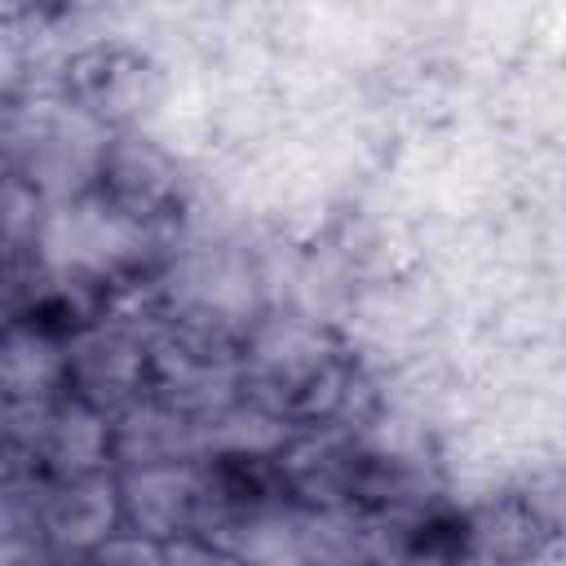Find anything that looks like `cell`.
Here are the masks:
<instances>
[{"instance_id":"1","label":"cell","mask_w":566,"mask_h":566,"mask_svg":"<svg viewBox=\"0 0 566 566\" xmlns=\"http://www.w3.org/2000/svg\"><path fill=\"white\" fill-rule=\"evenodd\" d=\"M358 358L310 314H261L239 354V402L296 429H318L336 416Z\"/></svg>"},{"instance_id":"2","label":"cell","mask_w":566,"mask_h":566,"mask_svg":"<svg viewBox=\"0 0 566 566\" xmlns=\"http://www.w3.org/2000/svg\"><path fill=\"white\" fill-rule=\"evenodd\" d=\"M0 442L18 482L111 469V420L66 394L40 407H0Z\"/></svg>"},{"instance_id":"3","label":"cell","mask_w":566,"mask_h":566,"mask_svg":"<svg viewBox=\"0 0 566 566\" xmlns=\"http://www.w3.org/2000/svg\"><path fill=\"white\" fill-rule=\"evenodd\" d=\"M106 137H111L106 128L88 124L84 115H75L57 97L22 102L13 177L22 186H31L44 199V208L49 203H71L80 195H93Z\"/></svg>"},{"instance_id":"4","label":"cell","mask_w":566,"mask_h":566,"mask_svg":"<svg viewBox=\"0 0 566 566\" xmlns=\"http://www.w3.org/2000/svg\"><path fill=\"white\" fill-rule=\"evenodd\" d=\"M159 66L128 40H93L57 71V102L106 133H128L159 102Z\"/></svg>"},{"instance_id":"5","label":"cell","mask_w":566,"mask_h":566,"mask_svg":"<svg viewBox=\"0 0 566 566\" xmlns=\"http://www.w3.org/2000/svg\"><path fill=\"white\" fill-rule=\"evenodd\" d=\"M66 398L102 411L106 420L150 394V332L137 314H102L62 340Z\"/></svg>"},{"instance_id":"6","label":"cell","mask_w":566,"mask_h":566,"mask_svg":"<svg viewBox=\"0 0 566 566\" xmlns=\"http://www.w3.org/2000/svg\"><path fill=\"white\" fill-rule=\"evenodd\" d=\"M93 195L133 226L177 230L186 212V172L155 137L128 128L106 137Z\"/></svg>"},{"instance_id":"7","label":"cell","mask_w":566,"mask_h":566,"mask_svg":"<svg viewBox=\"0 0 566 566\" xmlns=\"http://www.w3.org/2000/svg\"><path fill=\"white\" fill-rule=\"evenodd\" d=\"M279 486L283 500L301 513H332V509H354L358 500V469H363V438L318 424V429H296L279 455Z\"/></svg>"},{"instance_id":"8","label":"cell","mask_w":566,"mask_h":566,"mask_svg":"<svg viewBox=\"0 0 566 566\" xmlns=\"http://www.w3.org/2000/svg\"><path fill=\"white\" fill-rule=\"evenodd\" d=\"M119 478V531L146 535L155 544L199 539L208 517V486L199 460L124 469Z\"/></svg>"},{"instance_id":"9","label":"cell","mask_w":566,"mask_h":566,"mask_svg":"<svg viewBox=\"0 0 566 566\" xmlns=\"http://www.w3.org/2000/svg\"><path fill=\"white\" fill-rule=\"evenodd\" d=\"M35 495V522L44 535V548L57 553H88L106 535L119 531V478L115 469L84 473V478H53L31 482Z\"/></svg>"},{"instance_id":"10","label":"cell","mask_w":566,"mask_h":566,"mask_svg":"<svg viewBox=\"0 0 566 566\" xmlns=\"http://www.w3.org/2000/svg\"><path fill=\"white\" fill-rule=\"evenodd\" d=\"M557 526L526 500V491H500L460 513V566H539Z\"/></svg>"},{"instance_id":"11","label":"cell","mask_w":566,"mask_h":566,"mask_svg":"<svg viewBox=\"0 0 566 566\" xmlns=\"http://www.w3.org/2000/svg\"><path fill=\"white\" fill-rule=\"evenodd\" d=\"M203 455V424L186 420L155 394L137 398L119 416H111V469H155V464H186Z\"/></svg>"},{"instance_id":"12","label":"cell","mask_w":566,"mask_h":566,"mask_svg":"<svg viewBox=\"0 0 566 566\" xmlns=\"http://www.w3.org/2000/svg\"><path fill=\"white\" fill-rule=\"evenodd\" d=\"M66 394L62 340L13 323L0 332V407H40Z\"/></svg>"},{"instance_id":"13","label":"cell","mask_w":566,"mask_h":566,"mask_svg":"<svg viewBox=\"0 0 566 566\" xmlns=\"http://www.w3.org/2000/svg\"><path fill=\"white\" fill-rule=\"evenodd\" d=\"M44 553V535L35 522V495L31 482H4L0 486V566H35Z\"/></svg>"},{"instance_id":"14","label":"cell","mask_w":566,"mask_h":566,"mask_svg":"<svg viewBox=\"0 0 566 566\" xmlns=\"http://www.w3.org/2000/svg\"><path fill=\"white\" fill-rule=\"evenodd\" d=\"M84 566H168V544H155L133 531H115L84 553Z\"/></svg>"},{"instance_id":"15","label":"cell","mask_w":566,"mask_h":566,"mask_svg":"<svg viewBox=\"0 0 566 566\" xmlns=\"http://www.w3.org/2000/svg\"><path fill=\"white\" fill-rule=\"evenodd\" d=\"M27 80V49L22 40L0 22V102H13Z\"/></svg>"},{"instance_id":"16","label":"cell","mask_w":566,"mask_h":566,"mask_svg":"<svg viewBox=\"0 0 566 566\" xmlns=\"http://www.w3.org/2000/svg\"><path fill=\"white\" fill-rule=\"evenodd\" d=\"M168 566H243L234 553L203 544V539H177L168 544Z\"/></svg>"},{"instance_id":"17","label":"cell","mask_w":566,"mask_h":566,"mask_svg":"<svg viewBox=\"0 0 566 566\" xmlns=\"http://www.w3.org/2000/svg\"><path fill=\"white\" fill-rule=\"evenodd\" d=\"M13 482V469H9V455H4V442H0V486Z\"/></svg>"}]
</instances>
